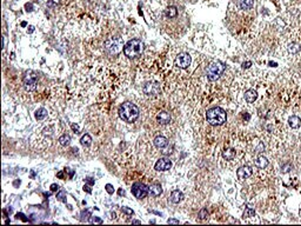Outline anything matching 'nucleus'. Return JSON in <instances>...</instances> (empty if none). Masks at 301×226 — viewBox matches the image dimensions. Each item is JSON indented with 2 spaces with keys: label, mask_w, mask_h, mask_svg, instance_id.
I'll list each match as a JSON object with an SVG mask.
<instances>
[{
  "label": "nucleus",
  "mask_w": 301,
  "mask_h": 226,
  "mask_svg": "<svg viewBox=\"0 0 301 226\" xmlns=\"http://www.w3.org/2000/svg\"><path fill=\"white\" fill-rule=\"evenodd\" d=\"M255 165H257V167H259L261 170L266 169L268 166V159L266 157H263V155H259L255 159Z\"/></svg>",
  "instance_id": "2eb2a0df"
},
{
  "label": "nucleus",
  "mask_w": 301,
  "mask_h": 226,
  "mask_svg": "<svg viewBox=\"0 0 301 226\" xmlns=\"http://www.w3.org/2000/svg\"><path fill=\"white\" fill-rule=\"evenodd\" d=\"M148 191H150L152 197H159V196L163 193V188H161V186L158 185V184L150 185V187H148Z\"/></svg>",
  "instance_id": "4468645a"
},
{
  "label": "nucleus",
  "mask_w": 301,
  "mask_h": 226,
  "mask_svg": "<svg viewBox=\"0 0 301 226\" xmlns=\"http://www.w3.org/2000/svg\"><path fill=\"white\" fill-rule=\"evenodd\" d=\"M139 108L137 105L132 102H123V105L119 107V117L123 119L125 123L132 124L139 118Z\"/></svg>",
  "instance_id": "f257e3e1"
},
{
  "label": "nucleus",
  "mask_w": 301,
  "mask_h": 226,
  "mask_svg": "<svg viewBox=\"0 0 301 226\" xmlns=\"http://www.w3.org/2000/svg\"><path fill=\"white\" fill-rule=\"evenodd\" d=\"M148 187L145 185V184L141 183H135L132 185V193L133 196L138 199H142V198L147 197L148 194Z\"/></svg>",
  "instance_id": "423d86ee"
},
{
  "label": "nucleus",
  "mask_w": 301,
  "mask_h": 226,
  "mask_svg": "<svg viewBox=\"0 0 301 226\" xmlns=\"http://www.w3.org/2000/svg\"><path fill=\"white\" fill-rule=\"evenodd\" d=\"M239 6L241 10H251L254 6V1L253 0H239Z\"/></svg>",
  "instance_id": "6ab92c4d"
},
{
  "label": "nucleus",
  "mask_w": 301,
  "mask_h": 226,
  "mask_svg": "<svg viewBox=\"0 0 301 226\" xmlns=\"http://www.w3.org/2000/svg\"><path fill=\"white\" fill-rule=\"evenodd\" d=\"M182 198H184V194L178 190H175V191H173L171 193V201L174 203V204H179L182 200Z\"/></svg>",
  "instance_id": "a211bd4d"
},
{
  "label": "nucleus",
  "mask_w": 301,
  "mask_h": 226,
  "mask_svg": "<svg viewBox=\"0 0 301 226\" xmlns=\"http://www.w3.org/2000/svg\"><path fill=\"white\" fill-rule=\"evenodd\" d=\"M24 86L27 91H33L37 86V75L34 73H27L24 78Z\"/></svg>",
  "instance_id": "6e6552de"
},
{
  "label": "nucleus",
  "mask_w": 301,
  "mask_h": 226,
  "mask_svg": "<svg viewBox=\"0 0 301 226\" xmlns=\"http://www.w3.org/2000/svg\"><path fill=\"white\" fill-rule=\"evenodd\" d=\"M121 210H123V212L127 213V214H133V211L129 210V209H127V207H121Z\"/></svg>",
  "instance_id": "473e14b6"
},
{
  "label": "nucleus",
  "mask_w": 301,
  "mask_h": 226,
  "mask_svg": "<svg viewBox=\"0 0 301 226\" xmlns=\"http://www.w3.org/2000/svg\"><path fill=\"white\" fill-rule=\"evenodd\" d=\"M51 190H52V191H56V190H58V185H55V184L51 185Z\"/></svg>",
  "instance_id": "c9c22d12"
},
{
  "label": "nucleus",
  "mask_w": 301,
  "mask_h": 226,
  "mask_svg": "<svg viewBox=\"0 0 301 226\" xmlns=\"http://www.w3.org/2000/svg\"><path fill=\"white\" fill-rule=\"evenodd\" d=\"M288 124L292 128H299L301 125V119L296 115H292L288 119Z\"/></svg>",
  "instance_id": "f3484780"
},
{
  "label": "nucleus",
  "mask_w": 301,
  "mask_h": 226,
  "mask_svg": "<svg viewBox=\"0 0 301 226\" xmlns=\"http://www.w3.org/2000/svg\"><path fill=\"white\" fill-rule=\"evenodd\" d=\"M252 173H253V170L251 169L249 166H247V165L239 167L238 171H236V176H238V178L241 179V180L249 178V177L252 176Z\"/></svg>",
  "instance_id": "9d476101"
},
{
  "label": "nucleus",
  "mask_w": 301,
  "mask_h": 226,
  "mask_svg": "<svg viewBox=\"0 0 301 226\" xmlns=\"http://www.w3.org/2000/svg\"><path fill=\"white\" fill-rule=\"evenodd\" d=\"M87 182L91 184V185H93V184H94V182H93V180H91V178H87Z\"/></svg>",
  "instance_id": "e433bc0d"
},
{
  "label": "nucleus",
  "mask_w": 301,
  "mask_h": 226,
  "mask_svg": "<svg viewBox=\"0 0 301 226\" xmlns=\"http://www.w3.org/2000/svg\"><path fill=\"white\" fill-rule=\"evenodd\" d=\"M301 50V46L299 44H296V42H292L289 46H288V51L292 53V54H296V53H299Z\"/></svg>",
  "instance_id": "4be33fe9"
},
{
  "label": "nucleus",
  "mask_w": 301,
  "mask_h": 226,
  "mask_svg": "<svg viewBox=\"0 0 301 226\" xmlns=\"http://www.w3.org/2000/svg\"><path fill=\"white\" fill-rule=\"evenodd\" d=\"M160 91V87L158 84H150V83H147V84L144 86V92L147 94V96H150V94H158Z\"/></svg>",
  "instance_id": "9b49d317"
},
{
  "label": "nucleus",
  "mask_w": 301,
  "mask_h": 226,
  "mask_svg": "<svg viewBox=\"0 0 301 226\" xmlns=\"http://www.w3.org/2000/svg\"><path fill=\"white\" fill-rule=\"evenodd\" d=\"M84 188H86V191H87L88 193H91V190H90V187H88V186H85Z\"/></svg>",
  "instance_id": "58836bf2"
},
{
  "label": "nucleus",
  "mask_w": 301,
  "mask_h": 226,
  "mask_svg": "<svg viewBox=\"0 0 301 226\" xmlns=\"http://www.w3.org/2000/svg\"><path fill=\"white\" fill-rule=\"evenodd\" d=\"M106 190H107V192L111 193V194L114 192V188H113V186H112L111 184H107V185H106Z\"/></svg>",
  "instance_id": "c756f323"
},
{
  "label": "nucleus",
  "mask_w": 301,
  "mask_h": 226,
  "mask_svg": "<svg viewBox=\"0 0 301 226\" xmlns=\"http://www.w3.org/2000/svg\"><path fill=\"white\" fill-rule=\"evenodd\" d=\"M225 71V64H222L221 61H215L212 63L207 70V78L211 81H215L217 79H219L220 75L223 73Z\"/></svg>",
  "instance_id": "20e7f679"
},
{
  "label": "nucleus",
  "mask_w": 301,
  "mask_h": 226,
  "mask_svg": "<svg viewBox=\"0 0 301 226\" xmlns=\"http://www.w3.org/2000/svg\"><path fill=\"white\" fill-rule=\"evenodd\" d=\"M132 223H133V224H140V221H139V220H133Z\"/></svg>",
  "instance_id": "a19ab883"
},
{
  "label": "nucleus",
  "mask_w": 301,
  "mask_h": 226,
  "mask_svg": "<svg viewBox=\"0 0 301 226\" xmlns=\"http://www.w3.org/2000/svg\"><path fill=\"white\" fill-rule=\"evenodd\" d=\"M198 215H199V218H200V219H206V218L208 217V211H207V209H202L201 211L199 212V214H198Z\"/></svg>",
  "instance_id": "c85d7f7f"
},
{
  "label": "nucleus",
  "mask_w": 301,
  "mask_h": 226,
  "mask_svg": "<svg viewBox=\"0 0 301 226\" xmlns=\"http://www.w3.org/2000/svg\"><path fill=\"white\" fill-rule=\"evenodd\" d=\"M58 2H59V0H51V1H48V2H47V6L52 7L54 4H58Z\"/></svg>",
  "instance_id": "72a5a7b5"
},
{
  "label": "nucleus",
  "mask_w": 301,
  "mask_h": 226,
  "mask_svg": "<svg viewBox=\"0 0 301 226\" xmlns=\"http://www.w3.org/2000/svg\"><path fill=\"white\" fill-rule=\"evenodd\" d=\"M154 145H155V147H158V148H165L167 145H168V140H167V138H165L163 136H159V137H157L155 139H154Z\"/></svg>",
  "instance_id": "ddd939ff"
},
{
  "label": "nucleus",
  "mask_w": 301,
  "mask_h": 226,
  "mask_svg": "<svg viewBox=\"0 0 301 226\" xmlns=\"http://www.w3.org/2000/svg\"><path fill=\"white\" fill-rule=\"evenodd\" d=\"M292 167H293V165L289 164V163H287V164H285V165L281 167V172H282V173H287V172H289V171L292 170Z\"/></svg>",
  "instance_id": "cd10ccee"
},
{
  "label": "nucleus",
  "mask_w": 301,
  "mask_h": 226,
  "mask_svg": "<svg viewBox=\"0 0 301 226\" xmlns=\"http://www.w3.org/2000/svg\"><path fill=\"white\" fill-rule=\"evenodd\" d=\"M171 167H172V161L169 159H167V158H160L154 165V169L157 171H161V172L168 171Z\"/></svg>",
  "instance_id": "1a4fd4ad"
},
{
  "label": "nucleus",
  "mask_w": 301,
  "mask_h": 226,
  "mask_svg": "<svg viewBox=\"0 0 301 226\" xmlns=\"http://www.w3.org/2000/svg\"><path fill=\"white\" fill-rule=\"evenodd\" d=\"M144 52V44L139 39H131L125 44L123 46V53L127 58H138Z\"/></svg>",
  "instance_id": "7ed1b4c3"
},
{
  "label": "nucleus",
  "mask_w": 301,
  "mask_h": 226,
  "mask_svg": "<svg viewBox=\"0 0 301 226\" xmlns=\"http://www.w3.org/2000/svg\"><path fill=\"white\" fill-rule=\"evenodd\" d=\"M56 199L62 201V203H66V192L65 191H59L58 194H56Z\"/></svg>",
  "instance_id": "bb28decb"
},
{
  "label": "nucleus",
  "mask_w": 301,
  "mask_h": 226,
  "mask_svg": "<svg viewBox=\"0 0 301 226\" xmlns=\"http://www.w3.org/2000/svg\"><path fill=\"white\" fill-rule=\"evenodd\" d=\"M178 15V10L175 6H169L166 10V17L167 18H175Z\"/></svg>",
  "instance_id": "412c9836"
},
{
  "label": "nucleus",
  "mask_w": 301,
  "mask_h": 226,
  "mask_svg": "<svg viewBox=\"0 0 301 226\" xmlns=\"http://www.w3.org/2000/svg\"><path fill=\"white\" fill-rule=\"evenodd\" d=\"M157 120H158V123L159 124H161V125H167V124H169V121H171V114L168 112H160L158 115H157Z\"/></svg>",
  "instance_id": "f8f14e48"
},
{
  "label": "nucleus",
  "mask_w": 301,
  "mask_h": 226,
  "mask_svg": "<svg viewBox=\"0 0 301 226\" xmlns=\"http://www.w3.org/2000/svg\"><path fill=\"white\" fill-rule=\"evenodd\" d=\"M33 31H34V27H33V26H31V27H29V29H28V32H29V33H32Z\"/></svg>",
  "instance_id": "ea45409f"
},
{
  "label": "nucleus",
  "mask_w": 301,
  "mask_h": 226,
  "mask_svg": "<svg viewBox=\"0 0 301 226\" xmlns=\"http://www.w3.org/2000/svg\"><path fill=\"white\" fill-rule=\"evenodd\" d=\"M258 98V93H257V91H254V90H248L246 91V93H245V99H246L247 102H254L255 100Z\"/></svg>",
  "instance_id": "dca6fc26"
},
{
  "label": "nucleus",
  "mask_w": 301,
  "mask_h": 226,
  "mask_svg": "<svg viewBox=\"0 0 301 226\" xmlns=\"http://www.w3.org/2000/svg\"><path fill=\"white\" fill-rule=\"evenodd\" d=\"M80 142H81V145L84 147H88V146H91V144H92V138H91V136L90 134H85V136H82L81 139H80Z\"/></svg>",
  "instance_id": "5701e85b"
},
{
  "label": "nucleus",
  "mask_w": 301,
  "mask_h": 226,
  "mask_svg": "<svg viewBox=\"0 0 301 226\" xmlns=\"http://www.w3.org/2000/svg\"><path fill=\"white\" fill-rule=\"evenodd\" d=\"M69 141H71V137H69L68 134H64V136H61V137L59 138V142H60L62 146L68 145Z\"/></svg>",
  "instance_id": "393cba45"
},
{
  "label": "nucleus",
  "mask_w": 301,
  "mask_h": 226,
  "mask_svg": "<svg viewBox=\"0 0 301 226\" xmlns=\"http://www.w3.org/2000/svg\"><path fill=\"white\" fill-rule=\"evenodd\" d=\"M254 215H255V211H254L253 207H247L245 212H244V214H242L244 218H251V217H254Z\"/></svg>",
  "instance_id": "a878e982"
},
{
  "label": "nucleus",
  "mask_w": 301,
  "mask_h": 226,
  "mask_svg": "<svg viewBox=\"0 0 301 226\" xmlns=\"http://www.w3.org/2000/svg\"><path fill=\"white\" fill-rule=\"evenodd\" d=\"M46 117H47V111H46L44 107L38 108V110L35 111V118H37L38 120H42V119H45Z\"/></svg>",
  "instance_id": "b1692460"
},
{
  "label": "nucleus",
  "mask_w": 301,
  "mask_h": 226,
  "mask_svg": "<svg viewBox=\"0 0 301 226\" xmlns=\"http://www.w3.org/2000/svg\"><path fill=\"white\" fill-rule=\"evenodd\" d=\"M91 223H99V224H101L102 221H101V219H99V218H96V217H94V218H92V219H91Z\"/></svg>",
  "instance_id": "f704fd0d"
},
{
  "label": "nucleus",
  "mask_w": 301,
  "mask_h": 226,
  "mask_svg": "<svg viewBox=\"0 0 301 226\" xmlns=\"http://www.w3.org/2000/svg\"><path fill=\"white\" fill-rule=\"evenodd\" d=\"M123 41L121 40V38H111L108 40H106L105 42V46H106V50L110 52V53H118L123 50Z\"/></svg>",
  "instance_id": "39448f33"
},
{
  "label": "nucleus",
  "mask_w": 301,
  "mask_h": 226,
  "mask_svg": "<svg viewBox=\"0 0 301 226\" xmlns=\"http://www.w3.org/2000/svg\"><path fill=\"white\" fill-rule=\"evenodd\" d=\"M251 66H252V61H246V63L242 64V69H248Z\"/></svg>",
  "instance_id": "7c9ffc66"
},
{
  "label": "nucleus",
  "mask_w": 301,
  "mask_h": 226,
  "mask_svg": "<svg viewBox=\"0 0 301 226\" xmlns=\"http://www.w3.org/2000/svg\"><path fill=\"white\" fill-rule=\"evenodd\" d=\"M191 56L186 52H182L180 53L178 56H177V60H175V64L177 66L180 67V69H187L190 65H191Z\"/></svg>",
  "instance_id": "0eeeda50"
},
{
  "label": "nucleus",
  "mask_w": 301,
  "mask_h": 226,
  "mask_svg": "<svg viewBox=\"0 0 301 226\" xmlns=\"http://www.w3.org/2000/svg\"><path fill=\"white\" fill-rule=\"evenodd\" d=\"M207 123L212 126H220L226 123L227 113L221 107H212L206 113Z\"/></svg>",
  "instance_id": "f03ea898"
},
{
  "label": "nucleus",
  "mask_w": 301,
  "mask_h": 226,
  "mask_svg": "<svg viewBox=\"0 0 301 226\" xmlns=\"http://www.w3.org/2000/svg\"><path fill=\"white\" fill-rule=\"evenodd\" d=\"M222 157L226 159V160H233L235 158V150L233 148H226L222 151Z\"/></svg>",
  "instance_id": "aec40b11"
},
{
  "label": "nucleus",
  "mask_w": 301,
  "mask_h": 226,
  "mask_svg": "<svg viewBox=\"0 0 301 226\" xmlns=\"http://www.w3.org/2000/svg\"><path fill=\"white\" fill-rule=\"evenodd\" d=\"M56 176H58L59 178H62V176H64V174H62V172H59V173H58Z\"/></svg>",
  "instance_id": "4c0bfd02"
},
{
  "label": "nucleus",
  "mask_w": 301,
  "mask_h": 226,
  "mask_svg": "<svg viewBox=\"0 0 301 226\" xmlns=\"http://www.w3.org/2000/svg\"><path fill=\"white\" fill-rule=\"evenodd\" d=\"M167 223H168V224H179V220L173 219V218H169V219L167 220Z\"/></svg>",
  "instance_id": "2f4dec72"
}]
</instances>
